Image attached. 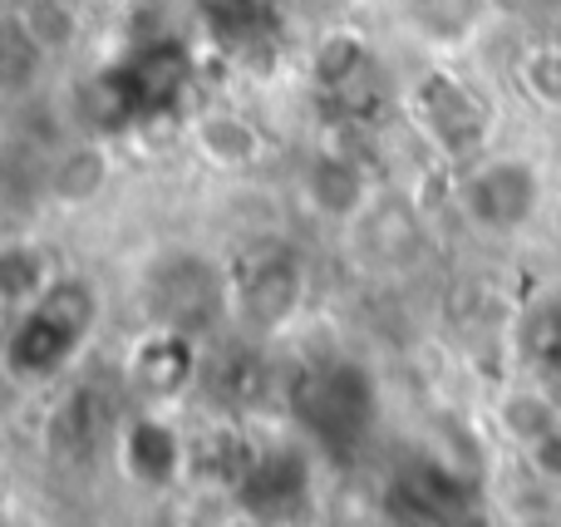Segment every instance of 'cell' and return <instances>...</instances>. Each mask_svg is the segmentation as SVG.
<instances>
[{"label":"cell","instance_id":"16","mask_svg":"<svg viewBox=\"0 0 561 527\" xmlns=\"http://www.w3.org/2000/svg\"><path fill=\"white\" fill-rule=\"evenodd\" d=\"M55 282V262L30 237H0V321L20 316Z\"/></svg>","mask_w":561,"mask_h":527},{"label":"cell","instance_id":"6","mask_svg":"<svg viewBox=\"0 0 561 527\" xmlns=\"http://www.w3.org/2000/svg\"><path fill=\"white\" fill-rule=\"evenodd\" d=\"M547 177L527 153H483L458 168V213L483 237H517L542 213Z\"/></svg>","mask_w":561,"mask_h":527},{"label":"cell","instance_id":"14","mask_svg":"<svg viewBox=\"0 0 561 527\" xmlns=\"http://www.w3.org/2000/svg\"><path fill=\"white\" fill-rule=\"evenodd\" d=\"M118 463L134 483L144 489H168L178 483V473L187 469V444L163 414H138L124 434H118Z\"/></svg>","mask_w":561,"mask_h":527},{"label":"cell","instance_id":"23","mask_svg":"<svg viewBox=\"0 0 561 527\" xmlns=\"http://www.w3.org/2000/svg\"><path fill=\"white\" fill-rule=\"evenodd\" d=\"M533 463L547 473V479H557V483H561V424H557V429L533 449Z\"/></svg>","mask_w":561,"mask_h":527},{"label":"cell","instance_id":"9","mask_svg":"<svg viewBox=\"0 0 561 527\" xmlns=\"http://www.w3.org/2000/svg\"><path fill=\"white\" fill-rule=\"evenodd\" d=\"M197 380H203V341L187 331L148 325L124 355V385L148 410L178 404Z\"/></svg>","mask_w":561,"mask_h":527},{"label":"cell","instance_id":"10","mask_svg":"<svg viewBox=\"0 0 561 527\" xmlns=\"http://www.w3.org/2000/svg\"><path fill=\"white\" fill-rule=\"evenodd\" d=\"M345 242L359 266L394 276V272H409L424 256V222H419L414 203H404L394 193H379L369 203V213L345 227Z\"/></svg>","mask_w":561,"mask_h":527},{"label":"cell","instance_id":"17","mask_svg":"<svg viewBox=\"0 0 561 527\" xmlns=\"http://www.w3.org/2000/svg\"><path fill=\"white\" fill-rule=\"evenodd\" d=\"M49 45L25 15H0V99H20L45 75Z\"/></svg>","mask_w":561,"mask_h":527},{"label":"cell","instance_id":"2","mask_svg":"<svg viewBox=\"0 0 561 527\" xmlns=\"http://www.w3.org/2000/svg\"><path fill=\"white\" fill-rule=\"evenodd\" d=\"M286 410L310 449L355 454L379 424L375 370L350 360V355L320 360L296 375V385L286 390Z\"/></svg>","mask_w":561,"mask_h":527},{"label":"cell","instance_id":"22","mask_svg":"<svg viewBox=\"0 0 561 527\" xmlns=\"http://www.w3.org/2000/svg\"><path fill=\"white\" fill-rule=\"evenodd\" d=\"M517 84L547 114H561V45H533L517 55Z\"/></svg>","mask_w":561,"mask_h":527},{"label":"cell","instance_id":"5","mask_svg":"<svg viewBox=\"0 0 561 527\" xmlns=\"http://www.w3.org/2000/svg\"><path fill=\"white\" fill-rule=\"evenodd\" d=\"M232 321L252 341L280 335L306 306V262L286 242H256L227 266Z\"/></svg>","mask_w":561,"mask_h":527},{"label":"cell","instance_id":"11","mask_svg":"<svg viewBox=\"0 0 561 527\" xmlns=\"http://www.w3.org/2000/svg\"><path fill=\"white\" fill-rule=\"evenodd\" d=\"M389 523L394 527H468L473 508H468L463 483L438 463H414L399 469L389 483Z\"/></svg>","mask_w":561,"mask_h":527},{"label":"cell","instance_id":"7","mask_svg":"<svg viewBox=\"0 0 561 527\" xmlns=\"http://www.w3.org/2000/svg\"><path fill=\"white\" fill-rule=\"evenodd\" d=\"M379 193H385V183H379L375 168H369L359 153L335 148V144L310 148L296 168L300 207H306L310 217H320V222L340 227V232H345L355 217H365Z\"/></svg>","mask_w":561,"mask_h":527},{"label":"cell","instance_id":"3","mask_svg":"<svg viewBox=\"0 0 561 527\" xmlns=\"http://www.w3.org/2000/svg\"><path fill=\"white\" fill-rule=\"evenodd\" d=\"M138 306H144L148 325H168V331H187L203 341L213 325L232 321V286H227V266L213 262L207 252H158L138 276Z\"/></svg>","mask_w":561,"mask_h":527},{"label":"cell","instance_id":"1","mask_svg":"<svg viewBox=\"0 0 561 527\" xmlns=\"http://www.w3.org/2000/svg\"><path fill=\"white\" fill-rule=\"evenodd\" d=\"M99 325V291L89 276L55 272V282L35 296L20 316L5 321V341H0V370L15 380L20 390L30 385H49L84 355Z\"/></svg>","mask_w":561,"mask_h":527},{"label":"cell","instance_id":"19","mask_svg":"<svg viewBox=\"0 0 561 527\" xmlns=\"http://www.w3.org/2000/svg\"><path fill=\"white\" fill-rule=\"evenodd\" d=\"M369 65V49L355 30H325L310 49V79L320 89H350Z\"/></svg>","mask_w":561,"mask_h":527},{"label":"cell","instance_id":"4","mask_svg":"<svg viewBox=\"0 0 561 527\" xmlns=\"http://www.w3.org/2000/svg\"><path fill=\"white\" fill-rule=\"evenodd\" d=\"M404 108H409V124L424 134V144L454 168L478 163L488 153V144H493V124H497L493 99L448 65L424 69L409 84Z\"/></svg>","mask_w":561,"mask_h":527},{"label":"cell","instance_id":"18","mask_svg":"<svg viewBox=\"0 0 561 527\" xmlns=\"http://www.w3.org/2000/svg\"><path fill=\"white\" fill-rule=\"evenodd\" d=\"M203 380H207V390L227 394L222 404H256L266 394V385H272V370L262 365L256 341L247 335V345H232L217 360H203Z\"/></svg>","mask_w":561,"mask_h":527},{"label":"cell","instance_id":"13","mask_svg":"<svg viewBox=\"0 0 561 527\" xmlns=\"http://www.w3.org/2000/svg\"><path fill=\"white\" fill-rule=\"evenodd\" d=\"M187 144L217 173H252L266 158V134L237 108H203L187 118Z\"/></svg>","mask_w":561,"mask_h":527},{"label":"cell","instance_id":"24","mask_svg":"<svg viewBox=\"0 0 561 527\" xmlns=\"http://www.w3.org/2000/svg\"><path fill=\"white\" fill-rule=\"evenodd\" d=\"M227 5H242V0H227Z\"/></svg>","mask_w":561,"mask_h":527},{"label":"cell","instance_id":"15","mask_svg":"<svg viewBox=\"0 0 561 527\" xmlns=\"http://www.w3.org/2000/svg\"><path fill=\"white\" fill-rule=\"evenodd\" d=\"M108 183H114V158H108V148L94 144V138L59 148L45 173V193L55 197L59 207H69V213L94 207L99 197L108 193Z\"/></svg>","mask_w":561,"mask_h":527},{"label":"cell","instance_id":"12","mask_svg":"<svg viewBox=\"0 0 561 527\" xmlns=\"http://www.w3.org/2000/svg\"><path fill=\"white\" fill-rule=\"evenodd\" d=\"M493 0H399V25L428 55H463L488 30Z\"/></svg>","mask_w":561,"mask_h":527},{"label":"cell","instance_id":"21","mask_svg":"<svg viewBox=\"0 0 561 527\" xmlns=\"http://www.w3.org/2000/svg\"><path fill=\"white\" fill-rule=\"evenodd\" d=\"M527 365H533V385L561 400V306H542L527 321Z\"/></svg>","mask_w":561,"mask_h":527},{"label":"cell","instance_id":"20","mask_svg":"<svg viewBox=\"0 0 561 527\" xmlns=\"http://www.w3.org/2000/svg\"><path fill=\"white\" fill-rule=\"evenodd\" d=\"M561 424V400L557 394H547L542 385H527V390H513L503 400V429L513 434L517 444H523L527 454L537 449V444L547 439Z\"/></svg>","mask_w":561,"mask_h":527},{"label":"cell","instance_id":"8","mask_svg":"<svg viewBox=\"0 0 561 527\" xmlns=\"http://www.w3.org/2000/svg\"><path fill=\"white\" fill-rule=\"evenodd\" d=\"M310 444L276 439L266 449H252L237 469V503L256 523H290L310 503Z\"/></svg>","mask_w":561,"mask_h":527}]
</instances>
